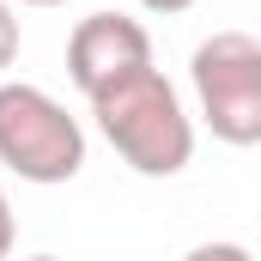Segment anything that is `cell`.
I'll list each match as a JSON object with an SVG mask.
<instances>
[{
	"label": "cell",
	"mask_w": 261,
	"mask_h": 261,
	"mask_svg": "<svg viewBox=\"0 0 261 261\" xmlns=\"http://www.w3.org/2000/svg\"><path fill=\"white\" fill-rule=\"evenodd\" d=\"M91 116L97 134L116 146V158L140 176H176L195 158V122L182 116V97L158 67H140L122 85L97 91Z\"/></svg>",
	"instance_id": "6da1fadb"
},
{
	"label": "cell",
	"mask_w": 261,
	"mask_h": 261,
	"mask_svg": "<svg viewBox=\"0 0 261 261\" xmlns=\"http://www.w3.org/2000/svg\"><path fill=\"white\" fill-rule=\"evenodd\" d=\"M0 164L18 182H37V189L73 182L85 170L79 116H67V103H55L43 85L6 79L0 85Z\"/></svg>",
	"instance_id": "7a4b0ae2"
},
{
	"label": "cell",
	"mask_w": 261,
	"mask_h": 261,
	"mask_svg": "<svg viewBox=\"0 0 261 261\" xmlns=\"http://www.w3.org/2000/svg\"><path fill=\"white\" fill-rule=\"evenodd\" d=\"M200 122L225 146H261V37L213 31L189 61Z\"/></svg>",
	"instance_id": "3957f363"
},
{
	"label": "cell",
	"mask_w": 261,
	"mask_h": 261,
	"mask_svg": "<svg viewBox=\"0 0 261 261\" xmlns=\"http://www.w3.org/2000/svg\"><path fill=\"white\" fill-rule=\"evenodd\" d=\"M140 67H152V37H146L140 18H128V12H91V18L73 24V37H67V79L85 91V103L97 91L122 85Z\"/></svg>",
	"instance_id": "277c9868"
},
{
	"label": "cell",
	"mask_w": 261,
	"mask_h": 261,
	"mask_svg": "<svg viewBox=\"0 0 261 261\" xmlns=\"http://www.w3.org/2000/svg\"><path fill=\"white\" fill-rule=\"evenodd\" d=\"M18 61V12H12V0H0V67Z\"/></svg>",
	"instance_id": "5b68a950"
},
{
	"label": "cell",
	"mask_w": 261,
	"mask_h": 261,
	"mask_svg": "<svg viewBox=\"0 0 261 261\" xmlns=\"http://www.w3.org/2000/svg\"><path fill=\"white\" fill-rule=\"evenodd\" d=\"M182 261H255V255H249L243 243H195Z\"/></svg>",
	"instance_id": "8992f818"
},
{
	"label": "cell",
	"mask_w": 261,
	"mask_h": 261,
	"mask_svg": "<svg viewBox=\"0 0 261 261\" xmlns=\"http://www.w3.org/2000/svg\"><path fill=\"white\" fill-rule=\"evenodd\" d=\"M12 243H18V225H12V200H6V189H0V261L12 255Z\"/></svg>",
	"instance_id": "52a82bcc"
},
{
	"label": "cell",
	"mask_w": 261,
	"mask_h": 261,
	"mask_svg": "<svg viewBox=\"0 0 261 261\" xmlns=\"http://www.w3.org/2000/svg\"><path fill=\"white\" fill-rule=\"evenodd\" d=\"M140 6H146V12H158V18H170V12H189L195 0H140Z\"/></svg>",
	"instance_id": "ba28073f"
},
{
	"label": "cell",
	"mask_w": 261,
	"mask_h": 261,
	"mask_svg": "<svg viewBox=\"0 0 261 261\" xmlns=\"http://www.w3.org/2000/svg\"><path fill=\"white\" fill-rule=\"evenodd\" d=\"M18 6H61V0H18Z\"/></svg>",
	"instance_id": "9c48e42d"
},
{
	"label": "cell",
	"mask_w": 261,
	"mask_h": 261,
	"mask_svg": "<svg viewBox=\"0 0 261 261\" xmlns=\"http://www.w3.org/2000/svg\"><path fill=\"white\" fill-rule=\"evenodd\" d=\"M24 261H55V255H24Z\"/></svg>",
	"instance_id": "30bf717a"
}]
</instances>
